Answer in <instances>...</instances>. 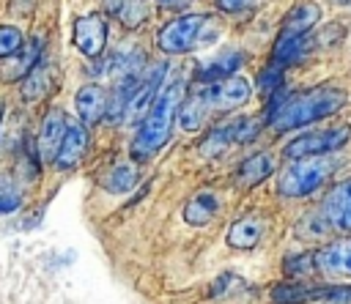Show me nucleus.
<instances>
[{
    "mask_svg": "<svg viewBox=\"0 0 351 304\" xmlns=\"http://www.w3.org/2000/svg\"><path fill=\"white\" fill-rule=\"evenodd\" d=\"M181 99H184V82L181 77H173L170 82H165L159 99L137 126V134L132 140V153L137 159H151L170 142L173 118H176V110H181Z\"/></svg>",
    "mask_w": 351,
    "mask_h": 304,
    "instance_id": "f257e3e1",
    "label": "nucleus"
},
{
    "mask_svg": "<svg viewBox=\"0 0 351 304\" xmlns=\"http://www.w3.org/2000/svg\"><path fill=\"white\" fill-rule=\"evenodd\" d=\"M348 101V93L337 85H315L304 93H293L280 112L269 121V126L274 131H293L299 126L315 123L321 118H329L335 112H340Z\"/></svg>",
    "mask_w": 351,
    "mask_h": 304,
    "instance_id": "f03ea898",
    "label": "nucleus"
},
{
    "mask_svg": "<svg viewBox=\"0 0 351 304\" xmlns=\"http://www.w3.org/2000/svg\"><path fill=\"white\" fill-rule=\"evenodd\" d=\"M335 164L326 156H307V159H293L277 178V192L288 200H299V197H310L313 192H318L329 175H332Z\"/></svg>",
    "mask_w": 351,
    "mask_h": 304,
    "instance_id": "7ed1b4c3",
    "label": "nucleus"
},
{
    "mask_svg": "<svg viewBox=\"0 0 351 304\" xmlns=\"http://www.w3.org/2000/svg\"><path fill=\"white\" fill-rule=\"evenodd\" d=\"M271 304H307V301H329V304H351V285H304V282H280L269 293Z\"/></svg>",
    "mask_w": 351,
    "mask_h": 304,
    "instance_id": "20e7f679",
    "label": "nucleus"
},
{
    "mask_svg": "<svg viewBox=\"0 0 351 304\" xmlns=\"http://www.w3.org/2000/svg\"><path fill=\"white\" fill-rule=\"evenodd\" d=\"M206 22H208V19H206L203 14H181V16L170 19V22L159 30L156 47H159L165 55H184V52H189L192 47H197Z\"/></svg>",
    "mask_w": 351,
    "mask_h": 304,
    "instance_id": "39448f33",
    "label": "nucleus"
},
{
    "mask_svg": "<svg viewBox=\"0 0 351 304\" xmlns=\"http://www.w3.org/2000/svg\"><path fill=\"white\" fill-rule=\"evenodd\" d=\"M351 140V126H332V129H318L299 134L296 140L285 142L282 153L288 159H307V156H326L343 148Z\"/></svg>",
    "mask_w": 351,
    "mask_h": 304,
    "instance_id": "423d86ee",
    "label": "nucleus"
},
{
    "mask_svg": "<svg viewBox=\"0 0 351 304\" xmlns=\"http://www.w3.org/2000/svg\"><path fill=\"white\" fill-rule=\"evenodd\" d=\"M165 77H167V63H154L137 82V90L129 101V112H126V121H143L148 115V110L154 107V101L159 99L162 88H165Z\"/></svg>",
    "mask_w": 351,
    "mask_h": 304,
    "instance_id": "0eeeda50",
    "label": "nucleus"
},
{
    "mask_svg": "<svg viewBox=\"0 0 351 304\" xmlns=\"http://www.w3.org/2000/svg\"><path fill=\"white\" fill-rule=\"evenodd\" d=\"M74 47L85 58H99L107 47V22L99 14H85L74 22Z\"/></svg>",
    "mask_w": 351,
    "mask_h": 304,
    "instance_id": "6e6552de",
    "label": "nucleus"
},
{
    "mask_svg": "<svg viewBox=\"0 0 351 304\" xmlns=\"http://www.w3.org/2000/svg\"><path fill=\"white\" fill-rule=\"evenodd\" d=\"M250 93H252V88H250V82L244 77H228V79L214 82V85L206 88V96L211 101V110H219V112L236 110V107L247 104Z\"/></svg>",
    "mask_w": 351,
    "mask_h": 304,
    "instance_id": "1a4fd4ad",
    "label": "nucleus"
},
{
    "mask_svg": "<svg viewBox=\"0 0 351 304\" xmlns=\"http://www.w3.org/2000/svg\"><path fill=\"white\" fill-rule=\"evenodd\" d=\"M74 110H77V115H80V121L85 126H93L101 118H107V112H110V93L104 88H99L96 82H88V85H82L77 90Z\"/></svg>",
    "mask_w": 351,
    "mask_h": 304,
    "instance_id": "9d476101",
    "label": "nucleus"
},
{
    "mask_svg": "<svg viewBox=\"0 0 351 304\" xmlns=\"http://www.w3.org/2000/svg\"><path fill=\"white\" fill-rule=\"evenodd\" d=\"M69 129V118L60 110H49V115L41 121V131H38V145H36V156L41 162H55L60 142L66 137Z\"/></svg>",
    "mask_w": 351,
    "mask_h": 304,
    "instance_id": "9b49d317",
    "label": "nucleus"
},
{
    "mask_svg": "<svg viewBox=\"0 0 351 304\" xmlns=\"http://www.w3.org/2000/svg\"><path fill=\"white\" fill-rule=\"evenodd\" d=\"M321 211L329 216V222L337 230L351 233V178H343L335 186H329Z\"/></svg>",
    "mask_w": 351,
    "mask_h": 304,
    "instance_id": "f8f14e48",
    "label": "nucleus"
},
{
    "mask_svg": "<svg viewBox=\"0 0 351 304\" xmlns=\"http://www.w3.org/2000/svg\"><path fill=\"white\" fill-rule=\"evenodd\" d=\"M315 263L324 274L351 277V238H337V241L324 244L315 252Z\"/></svg>",
    "mask_w": 351,
    "mask_h": 304,
    "instance_id": "ddd939ff",
    "label": "nucleus"
},
{
    "mask_svg": "<svg viewBox=\"0 0 351 304\" xmlns=\"http://www.w3.org/2000/svg\"><path fill=\"white\" fill-rule=\"evenodd\" d=\"M85 151H88V129H85V123L82 121L80 123L69 121L66 137H63L60 151L55 156V167L58 170H74L80 164V159L85 156Z\"/></svg>",
    "mask_w": 351,
    "mask_h": 304,
    "instance_id": "4468645a",
    "label": "nucleus"
},
{
    "mask_svg": "<svg viewBox=\"0 0 351 304\" xmlns=\"http://www.w3.org/2000/svg\"><path fill=\"white\" fill-rule=\"evenodd\" d=\"M318 22H321V5L313 0H302L285 14L280 36H307Z\"/></svg>",
    "mask_w": 351,
    "mask_h": 304,
    "instance_id": "2eb2a0df",
    "label": "nucleus"
},
{
    "mask_svg": "<svg viewBox=\"0 0 351 304\" xmlns=\"http://www.w3.org/2000/svg\"><path fill=\"white\" fill-rule=\"evenodd\" d=\"M271 173H274V156L269 151H255L247 159H241V164L236 170V183L241 189H250V186H258L261 181H266Z\"/></svg>",
    "mask_w": 351,
    "mask_h": 304,
    "instance_id": "dca6fc26",
    "label": "nucleus"
},
{
    "mask_svg": "<svg viewBox=\"0 0 351 304\" xmlns=\"http://www.w3.org/2000/svg\"><path fill=\"white\" fill-rule=\"evenodd\" d=\"M244 60H247L244 52H239V49H228V52H222L217 60H211L208 66H203V68L195 74V79L203 82V85L222 82V79H228V77H236V71H239V66H241Z\"/></svg>",
    "mask_w": 351,
    "mask_h": 304,
    "instance_id": "f3484780",
    "label": "nucleus"
},
{
    "mask_svg": "<svg viewBox=\"0 0 351 304\" xmlns=\"http://www.w3.org/2000/svg\"><path fill=\"white\" fill-rule=\"evenodd\" d=\"M208 112H211V101H208L206 90L203 93H195V96H189L181 104V110H178V126L184 131H200Z\"/></svg>",
    "mask_w": 351,
    "mask_h": 304,
    "instance_id": "a211bd4d",
    "label": "nucleus"
},
{
    "mask_svg": "<svg viewBox=\"0 0 351 304\" xmlns=\"http://www.w3.org/2000/svg\"><path fill=\"white\" fill-rule=\"evenodd\" d=\"M217 211H219V197L211 194V192H197V194H192V197L186 200V205H184V219H186L189 225H195V227H203V225H208V222L214 219Z\"/></svg>",
    "mask_w": 351,
    "mask_h": 304,
    "instance_id": "6ab92c4d",
    "label": "nucleus"
},
{
    "mask_svg": "<svg viewBox=\"0 0 351 304\" xmlns=\"http://www.w3.org/2000/svg\"><path fill=\"white\" fill-rule=\"evenodd\" d=\"M140 173H137V164L134 162H115L104 175H101V186L112 194H126L134 189Z\"/></svg>",
    "mask_w": 351,
    "mask_h": 304,
    "instance_id": "aec40b11",
    "label": "nucleus"
},
{
    "mask_svg": "<svg viewBox=\"0 0 351 304\" xmlns=\"http://www.w3.org/2000/svg\"><path fill=\"white\" fill-rule=\"evenodd\" d=\"M263 222L258 216H239L228 230V244L233 249H252L261 241Z\"/></svg>",
    "mask_w": 351,
    "mask_h": 304,
    "instance_id": "412c9836",
    "label": "nucleus"
},
{
    "mask_svg": "<svg viewBox=\"0 0 351 304\" xmlns=\"http://www.w3.org/2000/svg\"><path fill=\"white\" fill-rule=\"evenodd\" d=\"M307 52V36H277L274 49H271V63L288 68L299 63Z\"/></svg>",
    "mask_w": 351,
    "mask_h": 304,
    "instance_id": "4be33fe9",
    "label": "nucleus"
},
{
    "mask_svg": "<svg viewBox=\"0 0 351 304\" xmlns=\"http://www.w3.org/2000/svg\"><path fill=\"white\" fill-rule=\"evenodd\" d=\"M101 5L123 25V27H137L148 16V5L143 0H101Z\"/></svg>",
    "mask_w": 351,
    "mask_h": 304,
    "instance_id": "5701e85b",
    "label": "nucleus"
},
{
    "mask_svg": "<svg viewBox=\"0 0 351 304\" xmlns=\"http://www.w3.org/2000/svg\"><path fill=\"white\" fill-rule=\"evenodd\" d=\"M47 88H49V66H47L44 60H38V63L19 79V93H22V99L36 101V99H41V96L47 93Z\"/></svg>",
    "mask_w": 351,
    "mask_h": 304,
    "instance_id": "b1692460",
    "label": "nucleus"
},
{
    "mask_svg": "<svg viewBox=\"0 0 351 304\" xmlns=\"http://www.w3.org/2000/svg\"><path fill=\"white\" fill-rule=\"evenodd\" d=\"M332 227H335V225L329 222V216H326L324 211H313V214H304V216L296 222V236H299V238L318 241V238H326Z\"/></svg>",
    "mask_w": 351,
    "mask_h": 304,
    "instance_id": "393cba45",
    "label": "nucleus"
},
{
    "mask_svg": "<svg viewBox=\"0 0 351 304\" xmlns=\"http://www.w3.org/2000/svg\"><path fill=\"white\" fill-rule=\"evenodd\" d=\"M282 82H285V68L277 66V63L263 66V71L258 74V90H261L263 96H271L274 90H280Z\"/></svg>",
    "mask_w": 351,
    "mask_h": 304,
    "instance_id": "a878e982",
    "label": "nucleus"
},
{
    "mask_svg": "<svg viewBox=\"0 0 351 304\" xmlns=\"http://www.w3.org/2000/svg\"><path fill=\"white\" fill-rule=\"evenodd\" d=\"M313 268H318V263H315V252H299V255H288V257L282 260V271L291 274V277L310 274Z\"/></svg>",
    "mask_w": 351,
    "mask_h": 304,
    "instance_id": "bb28decb",
    "label": "nucleus"
},
{
    "mask_svg": "<svg viewBox=\"0 0 351 304\" xmlns=\"http://www.w3.org/2000/svg\"><path fill=\"white\" fill-rule=\"evenodd\" d=\"M22 47H25L22 30H16L14 25H3V27H0V55H3V58H14Z\"/></svg>",
    "mask_w": 351,
    "mask_h": 304,
    "instance_id": "cd10ccee",
    "label": "nucleus"
},
{
    "mask_svg": "<svg viewBox=\"0 0 351 304\" xmlns=\"http://www.w3.org/2000/svg\"><path fill=\"white\" fill-rule=\"evenodd\" d=\"M3 200H0V211L3 214H11L22 200H19V194H16V189L11 186V181H3V194H0Z\"/></svg>",
    "mask_w": 351,
    "mask_h": 304,
    "instance_id": "c85d7f7f",
    "label": "nucleus"
},
{
    "mask_svg": "<svg viewBox=\"0 0 351 304\" xmlns=\"http://www.w3.org/2000/svg\"><path fill=\"white\" fill-rule=\"evenodd\" d=\"M258 0H217V5L222 8V11H228V14H236V11H244V8H250V5H255Z\"/></svg>",
    "mask_w": 351,
    "mask_h": 304,
    "instance_id": "c756f323",
    "label": "nucleus"
},
{
    "mask_svg": "<svg viewBox=\"0 0 351 304\" xmlns=\"http://www.w3.org/2000/svg\"><path fill=\"white\" fill-rule=\"evenodd\" d=\"M186 0H159V5H165V8H176V5H184Z\"/></svg>",
    "mask_w": 351,
    "mask_h": 304,
    "instance_id": "7c9ffc66",
    "label": "nucleus"
}]
</instances>
